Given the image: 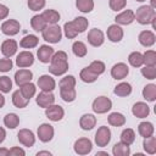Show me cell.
Returning a JSON list of instances; mask_svg holds the SVG:
<instances>
[{
	"mask_svg": "<svg viewBox=\"0 0 156 156\" xmlns=\"http://www.w3.org/2000/svg\"><path fill=\"white\" fill-rule=\"evenodd\" d=\"M77 9L83 13H89L94 9V1L93 0H77L76 1Z\"/></svg>",
	"mask_w": 156,
	"mask_h": 156,
	"instance_id": "cell-34",
	"label": "cell"
},
{
	"mask_svg": "<svg viewBox=\"0 0 156 156\" xmlns=\"http://www.w3.org/2000/svg\"><path fill=\"white\" fill-rule=\"evenodd\" d=\"M21 29V24L16 20H7L1 24V32L5 35H16Z\"/></svg>",
	"mask_w": 156,
	"mask_h": 156,
	"instance_id": "cell-8",
	"label": "cell"
},
{
	"mask_svg": "<svg viewBox=\"0 0 156 156\" xmlns=\"http://www.w3.org/2000/svg\"><path fill=\"white\" fill-rule=\"evenodd\" d=\"M45 0H28V7L32 11H39L44 9L45 6Z\"/></svg>",
	"mask_w": 156,
	"mask_h": 156,
	"instance_id": "cell-49",
	"label": "cell"
},
{
	"mask_svg": "<svg viewBox=\"0 0 156 156\" xmlns=\"http://www.w3.org/2000/svg\"><path fill=\"white\" fill-rule=\"evenodd\" d=\"M141 74L146 79H155L156 78V67L155 66H145L141 68Z\"/></svg>",
	"mask_w": 156,
	"mask_h": 156,
	"instance_id": "cell-48",
	"label": "cell"
},
{
	"mask_svg": "<svg viewBox=\"0 0 156 156\" xmlns=\"http://www.w3.org/2000/svg\"><path fill=\"white\" fill-rule=\"evenodd\" d=\"M73 149H74V152L78 155H88L93 149L91 140L88 138H79L78 140H76Z\"/></svg>",
	"mask_w": 156,
	"mask_h": 156,
	"instance_id": "cell-5",
	"label": "cell"
},
{
	"mask_svg": "<svg viewBox=\"0 0 156 156\" xmlns=\"http://www.w3.org/2000/svg\"><path fill=\"white\" fill-rule=\"evenodd\" d=\"M138 39H139V43L143 46H145V48L152 46L155 44V41H156V37H155V34L151 30H143V32H140Z\"/></svg>",
	"mask_w": 156,
	"mask_h": 156,
	"instance_id": "cell-22",
	"label": "cell"
},
{
	"mask_svg": "<svg viewBox=\"0 0 156 156\" xmlns=\"http://www.w3.org/2000/svg\"><path fill=\"white\" fill-rule=\"evenodd\" d=\"M32 78H33V73L29 69H24L23 68V69H20V71H17L15 73V83L18 87L29 83L32 80Z\"/></svg>",
	"mask_w": 156,
	"mask_h": 156,
	"instance_id": "cell-18",
	"label": "cell"
},
{
	"mask_svg": "<svg viewBox=\"0 0 156 156\" xmlns=\"http://www.w3.org/2000/svg\"><path fill=\"white\" fill-rule=\"evenodd\" d=\"M39 43V39L37 35H33V34H29V35H26L21 39L20 41V46L23 48V49H33L38 45Z\"/></svg>",
	"mask_w": 156,
	"mask_h": 156,
	"instance_id": "cell-24",
	"label": "cell"
},
{
	"mask_svg": "<svg viewBox=\"0 0 156 156\" xmlns=\"http://www.w3.org/2000/svg\"><path fill=\"white\" fill-rule=\"evenodd\" d=\"M135 140V133L132 128H127L123 129V132L121 133V141L127 144V145H132Z\"/></svg>",
	"mask_w": 156,
	"mask_h": 156,
	"instance_id": "cell-39",
	"label": "cell"
},
{
	"mask_svg": "<svg viewBox=\"0 0 156 156\" xmlns=\"http://www.w3.org/2000/svg\"><path fill=\"white\" fill-rule=\"evenodd\" d=\"M45 115L50 121L58 122V121H61L63 118L65 111L60 105H54L52 104V105H50L49 107L45 108Z\"/></svg>",
	"mask_w": 156,
	"mask_h": 156,
	"instance_id": "cell-6",
	"label": "cell"
},
{
	"mask_svg": "<svg viewBox=\"0 0 156 156\" xmlns=\"http://www.w3.org/2000/svg\"><path fill=\"white\" fill-rule=\"evenodd\" d=\"M40 155H48V156H50L51 152L50 151H39V152H37V156H40Z\"/></svg>",
	"mask_w": 156,
	"mask_h": 156,
	"instance_id": "cell-58",
	"label": "cell"
},
{
	"mask_svg": "<svg viewBox=\"0 0 156 156\" xmlns=\"http://www.w3.org/2000/svg\"><path fill=\"white\" fill-rule=\"evenodd\" d=\"M144 63L146 66H156V52L154 50H147L144 55Z\"/></svg>",
	"mask_w": 156,
	"mask_h": 156,
	"instance_id": "cell-47",
	"label": "cell"
},
{
	"mask_svg": "<svg viewBox=\"0 0 156 156\" xmlns=\"http://www.w3.org/2000/svg\"><path fill=\"white\" fill-rule=\"evenodd\" d=\"M35 90H37L35 85H34L33 83H30V82L20 87V91H21V94H22L27 100H30V99L35 95Z\"/></svg>",
	"mask_w": 156,
	"mask_h": 156,
	"instance_id": "cell-32",
	"label": "cell"
},
{
	"mask_svg": "<svg viewBox=\"0 0 156 156\" xmlns=\"http://www.w3.org/2000/svg\"><path fill=\"white\" fill-rule=\"evenodd\" d=\"M5 138H6V132H5V129L2 127H0V144L5 140Z\"/></svg>",
	"mask_w": 156,
	"mask_h": 156,
	"instance_id": "cell-55",
	"label": "cell"
},
{
	"mask_svg": "<svg viewBox=\"0 0 156 156\" xmlns=\"http://www.w3.org/2000/svg\"><path fill=\"white\" fill-rule=\"evenodd\" d=\"M112 154L115 156H129L130 155V147H129V145L119 141V143H116L113 145Z\"/></svg>",
	"mask_w": 156,
	"mask_h": 156,
	"instance_id": "cell-26",
	"label": "cell"
},
{
	"mask_svg": "<svg viewBox=\"0 0 156 156\" xmlns=\"http://www.w3.org/2000/svg\"><path fill=\"white\" fill-rule=\"evenodd\" d=\"M150 6L155 10V9H156V0H151V1H150Z\"/></svg>",
	"mask_w": 156,
	"mask_h": 156,
	"instance_id": "cell-59",
	"label": "cell"
},
{
	"mask_svg": "<svg viewBox=\"0 0 156 156\" xmlns=\"http://www.w3.org/2000/svg\"><path fill=\"white\" fill-rule=\"evenodd\" d=\"M128 61L133 67H141L144 65V57L143 54L139 51H134L128 56Z\"/></svg>",
	"mask_w": 156,
	"mask_h": 156,
	"instance_id": "cell-37",
	"label": "cell"
},
{
	"mask_svg": "<svg viewBox=\"0 0 156 156\" xmlns=\"http://www.w3.org/2000/svg\"><path fill=\"white\" fill-rule=\"evenodd\" d=\"M135 20V15L132 10H124L123 12L118 13L115 18L116 23L117 24H122V26H127V24H130L133 21Z\"/></svg>",
	"mask_w": 156,
	"mask_h": 156,
	"instance_id": "cell-20",
	"label": "cell"
},
{
	"mask_svg": "<svg viewBox=\"0 0 156 156\" xmlns=\"http://www.w3.org/2000/svg\"><path fill=\"white\" fill-rule=\"evenodd\" d=\"M72 51L77 57H84L87 55V46L83 41H74L72 45Z\"/></svg>",
	"mask_w": 156,
	"mask_h": 156,
	"instance_id": "cell-40",
	"label": "cell"
},
{
	"mask_svg": "<svg viewBox=\"0 0 156 156\" xmlns=\"http://www.w3.org/2000/svg\"><path fill=\"white\" fill-rule=\"evenodd\" d=\"M30 26L35 32H43L45 29V27L48 26V23L41 15H35L30 20Z\"/></svg>",
	"mask_w": 156,
	"mask_h": 156,
	"instance_id": "cell-25",
	"label": "cell"
},
{
	"mask_svg": "<svg viewBox=\"0 0 156 156\" xmlns=\"http://www.w3.org/2000/svg\"><path fill=\"white\" fill-rule=\"evenodd\" d=\"M135 15V20L140 23V24H150L155 18H156V12L155 10L149 6V5H144V6H140L136 12L134 13Z\"/></svg>",
	"mask_w": 156,
	"mask_h": 156,
	"instance_id": "cell-1",
	"label": "cell"
},
{
	"mask_svg": "<svg viewBox=\"0 0 156 156\" xmlns=\"http://www.w3.org/2000/svg\"><path fill=\"white\" fill-rule=\"evenodd\" d=\"M87 39H88V43H89L91 46H95V48L101 46V45L104 44V40H105V39H104V33H102L100 29H98V28L90 29L89 33H88Z\"/></svg>",
	"mask_w": 156,
	"mask_h": 156,
	"instance_id": "cell-10",
	"label": "cell"
},
{
	"mask_svg": "<svg viewBox=\"0 0 156 156\" xmlns=\"http://www.w3.org/2000/svg\"><path fill=\"white\" fill-rule=\"evenodd\" d=\"M88 68L91 71V72H94L95 74H98V76H100V74H102L104 72H105V63L102 62V61H93L89 66H88Z\"/></svg>",
	"mask_w": 156,
	"mask_h": 156,
	"instance_id": "cell-44",
	"label": "cell"
},
{
	"mask_svg": "<svg viewBox=\"0 0 156 156\" xmlns=\"http://www.w3.org/2000/svg\"><path fill=\"white\" fill-rule=\"evenodd\" d=\"M79 77H80V79H82L84 83H93V82H95V80L98 79L99 76L95 74L94 72H91L88 67H85V68H83V69L80 71Z\"/></svg>",
	"mask_w": 156,
	"mask_h": 156,
	"instance_id": "cell-38",
	"label": "cell"
},
{
	"mask_svg": "<svg viewBox=\"0 0 156 156\" xmlns=\"http://www.w3.org/2000/svg\"><path fill=\"white\" fill-rule=\"evenodd\" d=\"M60 95H61L63 101L72 102V101H74V99L77 96V93H76L74 88H72V89H60Z\"/></svg>",
	"mask_w": 156,
	"mask_h": 156,
	"instance_id": "cell-41",
	"label": "cell"
},
{
	"mask_svg": "<svg viewBox=\"0 0 156 156\" xmlns=\"http://www.w3.org/2000/svg\"><path fill=\"white\" fill-rule=\"evenodd\" d=\"M63 32H65V35L68 38V39H73L78 35V30L76 29L73 22H66L65 26H63Z\"/></svg>",
	"mask_w": 156,
	"mask_h": 156,
	"instance_id": "cell-42",
	"label": "cell"
},
{
	"mask_svg": "<svg viewBox=\"0 0 156 156\" xmlns=\"http://www.w3.org/2000/svg\"><path fill=\"white\" fill-rule=\"evenodd\" d=\"M17 138H18V141L23 145V146H27V147H30L34 145L35 143V136L33 134L32 130L29 129H21L17 134Z\"/></svg>",
	"mask_w": 156,
	"mask_h": 156,
	"instance_id": "cell-9",
	"label": "cell"
},
{
	"mask_svg": "<svg viewBox=\"0 0 156 156\" xmlns=\"http://www.w3.org/2000/svg\"><path fill=\"white\" fill-rule=\"evenodd\" d=\"M112 107V101L106 96H99L93 101V110L96 113H106Z\"/></svg>",
	"mask_w": 156,
	"mask_h": 156,
	"instance_id": "cell-3",
	"label": "cell"
},
{
	"mask_svg": "<svg viewBox=\"0 0 156 156\" xmlns=\"http://www.w3.org/2000/svg\"><path fill=\"white\" fill-rule=\"evenodd\" d=\"M4 105H5V98H4V95L0 93V108L4 107Z\"/></svg>",
	"mask_w": 156,
	"mask_h": 156,
	"instance_id": "cell-57",
	"label": "cell"
},
{
	"mask_svg": "<svg viewBox=\"0 0 156 156\" xmlns=\"http://www.w3.org/2000/svg\"><path fill=\"white\" fill-rule=\"evenodd\" d=\"M111 140V130L108 127L102 126L98 129V132L95 133V143L98 146L104 147L106 146Z\"/></svg>",
	"mask_w": 156,
	"mask_h": 156,
	"instance_id": "cell-4",
	"label": "cell"
},
{
	"mask_svg": "<svg viewBox=\"0 0 156 156\" xmlns=\"http://www.w3.org/2000/svg\"><path fill=\"white\" fill-rule=\"evenodd\" d=\"M110 9L112 11H121L126 7L127 0H110Z\"/></svg>",
	"mask_w": 156,
	"mask_h": 156,
	"instance_id": "cell-50",
	"label": "cell"
},
{
	"mask_svg": "<svg viewBox=\"0 0 156 156\" xmlns=\"http://www.w3.org/2000/svg\"><path fill=\"white\" fill-rule=\"evenodd\" d=\"M113 93L117 95V96H121V98H124V96H128L130 95L132 93V85L127 82H122L119 83L118 85H116Z\"/></svg>",
	"mask_w": 156,
	"mask_h": 156,
	"instance_id": "cell-28",
	"label": "cell"
},
{
	"mask_svg": "<svg viewBox=\"0 0 156 156\" xmlns=\"http://www.w3.org/2000/svg\"><path fill=\"white\" fill-rule=\"evenodd\" d=\"M7 16H9V7L2 5V4H0V21L5 20Z\"/></svg>",
	"mask_w": 156,
	"mask_h": 156,
	"instance_id": "cell-54",
	"label": "cell"
},
{
	"mask_svg": "<svg viewBox=\"0 0 156 156\" xmlns=\"http://www.w3.org/2000/svg\"><path fill=\"white\" fill-rule=\"evenodd\" d=\"M60 89H72L76 87V78L73 76H65L60 80Z\"/></svg>",
	"mask_w": 156,
	"mask_h": 156,
	"instance_id": "cell-43",
	"label": "cell"
},
{
	"mask_svg": "<svg viewBox=\"0 0 156 156\" xmlns=\"http://www.w3.org/2000/svg\"><path fill=\"white\" fill-rule=\"evenodd\" d=\"M68 71V62H56L50 63L49 72L54 76H62Z\"/></svg>",
	"mask_w": 156,
	"mask_h": 156,
	"instance_id": "cell-23",
	"label": "cell"
},
{
	"mask_svg": "<svg viewBox=\"0 0 156 156\" xmlns=\"http://www.w3.org/2000/svg\"><path fill=\"white\" fill-rule=\"evenodd\" d=\"M132 113H133L136 118H145V117H147L149 113H150V107H149L145 102L139 101V102H136V104L133 105V107H132Z\"/></svg>",
	"mask_w": 156,
	"mask_h": 156,
	"instance_id": "cell-19",
	"label": "cell"
},
{
	"mask_svg": "<svg viewBox=\"0 0 156 156\" xmlns=\"http://www.w3.org/2000/svg\"><path fill=\"white\" fill-rule=\"evenodd\" d=\"M143 96L147 101H155L156 100V85L155 84H147L143 89Z\"/></svg>",
	"mask_w": 156,
	"mask_h": 156,
	"instance_id": "cell-35",
	"label": "cell"
},
{
	"mask_svg": "<svg viewBox=\"0 0 156 156\" xmlns=\"http://www.w3.org/2000/svg\"><path fill=\"white\" fill-rule=\"evenodd\" d=\"M10 155L11 156H24L26 155V151L23 150V149H21V147H18V146H13V147H11L10 149Z\"/></svg>",
	"mask_w": 156,
	"mask_h": 156,
	"instance_id": "cell-53",
	"label": "cell"
},
{
	"mask_svg": "<svg viewBox=\"0 0 156 156\" xmlns=\"http://www.w3.org/2000/svg\"><path fill=\"white\" fill-rule=\"evenodd\" d=\"M17 41L13 39H6L2 44H1V52L5 57H11L17 52Z\"/></svg>",
	"mask_w": 156,
	"mask_h": 156,
	"instance_id": "cell-14",
	"label": "cell"
},
{
	"mask_svg": "<svg viewBox=\"0 0 156 156\" xmlns=\"http://www.w3.org/2000/svg\"><path fill=\"white\" fill-rule=\"evenodd\" d=\"M72 22H73L76 29L78 30V33H83V32L88 28V24H89L88 20L84 18V17H77V18H74Z\"/></svg>",
	"mask_w": 156,
	"mask_h": 156,
	"instance_id": "cell-45",
	"label": "cell"
},
{
	"mask_svg": "<svg viewBox=\"0 0 156 156\" xmlns=\"http://www.w3.org/2000/svg\"><path fill=\"white\" fill-rule=\"evenodd\" d=\"M55 102V95L51 93V91H40L37 96V104L40 106V107H49L50 105H52Z\"/></svg>",
	"mask_w": 156,
	"mask_h": 156,
	"instance_id": "cell-13",
	"label": "cell"
},
{
	"mask_svg": "<svg viewBox=\"0 0 156 156\" xmlns=\"http://www.w3.org/2000/svg\"><path fill=\"white\" fill-rule=\"evenodd\" d=\"M154 130H155V128H154L152 123H150V122H141L138 126V132L143 138L151 136L154 134Z\"/></svg>",
	"mask_w": 156,
	"mask_h": 156,
	"instance_id": "cell-31",
	"label": "cell"
},
{
	"mask_svg": "<svg viewBox=\"0 0 156 156\" xmlns=\"http://www.w3.org/2000/svg\"><path fill=\"white\" fill-rule=\"evenodd\" d=\"M13 63L11 61V58L6 57V58H0V72H9L11 71Z\"/></svg>",
	"mask_w": 156,
	"mask_h": 156,
	"instance_id": "cell-52",
	"label": "cell"
},
{
	"mask_svg": "<svg viewBox=\"0 0 156 156\" xmlns=\"http://www.w3.org/2000/svg\"><path fill=\"white\" fill-rule=\"evenodd\" d=\"M10 155V150L9 149H0V156H9Z\"/></svg>",
	"mask_w": 156,
	"mask_h": 156,
	"instance_id": "cell-56",
	"label": "cell"
},
{
	"mask_svg": "<svg viewBox=\"0 0 156 156\" xmlns=\"http://www.w3.org/2000/svg\"><path fill=\"white\" fill-rule=\"evenodd\" d=\"M128 73H129V68L123 62H118L111 68V76L115 79H123L128 76Z\"/></svg>",
	"mask_w": 156,
	"mask_h": 156,
	"instance_id": "cell-15",
	"label": "cell"
},
{
	"mask_svg": "<svg viewBox=\"0 0 156 156\" xmlns=\"http://www.w3.org/2000/svg\"><path fill=\"white\" fill-rule=\"evenodd\" d=\"M67 54L65 51H57V52H54L51 60H50V63H56V62H67Z\"/></svg>",
	"mask_w": 156,
	"mask_h": 156,
	"instance_id": "cell-51",
	"label": "cell"
},
{
	"mask_svg": "<svg viewBox=\"0 0 156 156\" xmlns=\"http://www.w3.org/2000/svg\"><path fill=\"white\" fill-rule=\"evenodd\" d=\"M52 55H54V49L49 45H41L37 51V56L39 61L43 63H49Z\"/></svg>",
	"mask_w": 156,
	"mask_h": 156,
	"instance_id": "cell-17",
	"label": "cell"
},
{
	"mask_svg": "<svg viewBox=\"0 0 156 156\" xmlns=\"http://www.w3.org/2000/svg\"><path fill=\"white\" fill-rule=\"evenodd\" d=\"M33 62H34V56L30 51H22L16 57V65L20 68L29 67V66L33 65Z\"/></svg>",
	"mask_w": 156,
	"mask_h": 156,
	"instance_id": "cell-11",
	"label": "cell"
},
{
	"mask_svg": "<svg viewBox=\"0 0 156 156\" xmlns=\"http://www.w3.org/2000/svg\"><path fill=\"white\" fill-rule=\"evenodd\" d=\"M107 122L113 127H122L126 123V117L119 112H112L107 117Z\"/></svg>",
	"mask_w": 156,
	"mask_h": 156,
	"instance_id": "cell-29",
	"label": "cell"
},
{
	"mask_svg": "<svg viewBox=\"0 0 156 156\" xmlns=\"http://www.w3.org/2000/svg\"><path fill=\"white\" fill-rule=\"evenodd\" d=\"M28 101H29V100H27V99L21 94L20 89L16 90V91H13V94H12V104H13L17 108H23V107H26V106L28 105Z\"/></svg>",
	"mask_w": 156,
	"mask_h": 156,
	"instance_id": "cell-30",
	"label": "cell"
},
{
	"mask_svg": "<svg viewBox=\"0 0 156 156\" xmlns=\"http://www.w3.org/2000/svg\"><path fill=\"white\" fill-rule=\"evenodd\" d=\"M143 146H144V150L149 155H154L156 152V138L152 136V135L147 136V138H144Z\"/></svg>",
	"mask_w": 156,
	"mask_h": 156,
	"instance_id": "cell-33",
	"label": "cell"
},
{
	"mask_svg": "<svg viewBox=\"0 0 156 156\" xmlns=\"http://www.w3.org/2000/svg\"><path fill=\"white\" fill-rule=\"evenodd\" d=\"M38 87L43 91H52L56 88V82L55 79L49 76V74H43L38 79Z\"/></svg>",
	"mask_w": 156,
	"mask_h": 156,
	"instance_id": "cell-12",
	"label": "cell"
},
{
	"mask_svg": "<svg viewBox=\"0 0 156 156\" xmlns=\"http://www.w3.org/2000/svg\"><path fill=\"white\" fill-rule=\"evenodd\" d=\"M136 1H139V2H143V1H145V0H136Z\"/></svg>",
	"mask_w": 156,
	"mask_h": 156,
	"instance_id": "cell-61",
	"label": "cell"
},
{
	"mask_svg": "<svg viewBox=\"0 0 156 156\" xmlns=\"http://www.w3.org/2000/svg\"><path fill=\"white\" fill-rule=\"evenodd\" d=\"M41 16L44 17V20L46 21L48 24H56L60 21V13L56 10H51V9L45 10L41 13Z\"/></svg>",
	"mask_w": 156,
	"mask_h": 156,
	"instance_id": "cell-27",
	"label": "cell"
},
{
	"mask_svg": "<svg viewBox=\"0 0 156 156\" xmlns=\"http://www.w3.org/2000/svg\"><path fill=\"white\" fill-rule=\"evenodd\" d=\"M96 155H105V156H108V154H107V152H105V151H99Z\"/></svg>",
	"mask_w": 156,
	"mask_h": 156,
	"instance_id": "cell-60",
	"label": "cell"
},
{
	"mask_svg": "<svg viewBox=\"0 0 156 156\" xmlns=\"http://www.w3.org/2000/svg\"><path fill=\"white\" fill-rule=\"evenodd\" d=\"M38 138L43 143H49L54 138V127L49 123H43L38 128Z\"/></svg>",
	"mask_w": 156,
	"mask_h": 156,
	"instance_id": "cell-7",
	"label": "cell"
},
{
	"mask_svg": "<svg viewBox=\"0 0 156 156\" xmlns=\"http://www.w3.org/2000/svg\"><path fill=\"white\" fill-rule=\"evenodd\" d=\"M96 124V117L91 113H85L79 119V126L83 130H91Z\"/></svg>",
	"mask_w": 156,
	"mask_h": 156,
	"instance_id": "cell-21",
	"label": "cell"
},
{
	"mask_svg": "<svg viewBox=\"0 0 156 156\" xmlns=\"http://www.w3.org/2000/svg\"><path fill=\"white\" fill-rule=\"evenodd\" d=\"M41 33H43V39L51 44L58 43L62 38V29L57 24H48Z\"/></svg>",
	"mask_w": 156,
	"mask_h": 156,
	"instance_id": "cell-2",
	"label": "cell"
},
{
	"mask_svg": "<svg viewBox=\"0 0 156 156\" xmlns=\"http://www.w3.org/2000/svg\"><path fill=\"white\" fill-rule=\"evenodd\" d=\"M11 89H12V80L10 79V77H6V76L0 77V91L10 93Z\"/></svg>",
	"mask_w": 156,
	"mask_h": 156,
	"instance_id": "cell-46",
	"label": "cell"
},
{
	"mask_svg": "<svg viewBox=\"0 0 156 156\" xmlns=\"http://www.w3.org/2000/svg\"><path fill=\"white\" fill-rule=\"evenodd\" d=\"M4 124L10 129H15L20 124V117L16 113H7L4 117Z\"/></svg>",
	"mask_w": 156,
	"mask_h": 156,
	"instance_id": "cell-36",
	"label": "cell"
},
{
	"mask_svg": "<svg viewBox=\"0 0 156 156\" xmlns=\"http://www.w3.org/2000/svg\"><path fill=\"white\" fill-rule=\"evenodd\" d=\"M107 38L112 41V43H118L122 40L123 38V29L118 26V24H111L108 28H107Z\"/></svg>",
	"mask_w": 156,
	"mask_h": 156,
	"instance_id": "cell-16",
	"label": "cell"
}]
</instances>
